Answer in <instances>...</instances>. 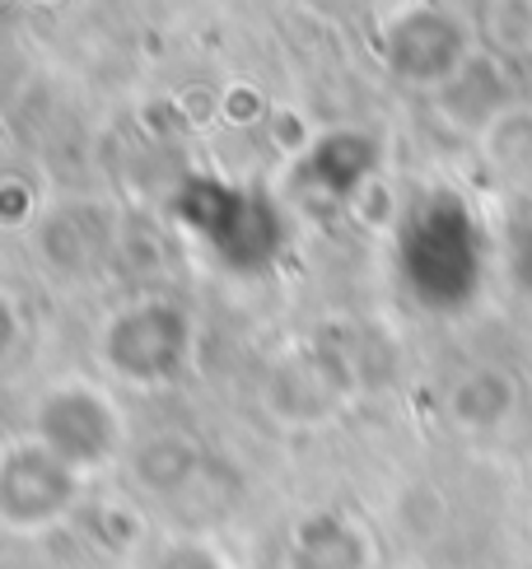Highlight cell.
I'll list each match as a JSON object with an SVG mask.
<instances>
[{"label":"cell","mask_w":532,"mask_h":569,"mask_svg":"<svg viewBox=\"0 0 532 569\" xmlns=\"http://www.w3.org/2000/svg\"><path fill=\"white\" fill-rule=\"evenodd\" d=\"M38 439L76 471H85L117 453L122 425H117V407H108L93 388H61L42 401Z\"/></svg>","instance_id":"6da1fadb"}]
</instances>
